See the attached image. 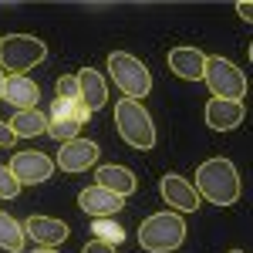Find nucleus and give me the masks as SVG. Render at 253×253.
<instances>
[{"mask_svg":"<svg viewBox=\"0 0 253 253\" xmlns=\"http://www.w3.org/2000/svg\"><path fill=\"white\" fill-rule=\"evenodd\" d=\"M236 14L247 20V24H253V3L250 0H240V3H236Z\"/></svg>","mask_w":253,"mask_h":253,"instance_id":"nucleus-26","label":"nucleus"},{"mask_svg":"<svg viewBox=\"0 0 253 253\" xmlns=\"http://www.w3.org/2000/svg\"><path fill=\"white\" fill-rule=\"evenodd\" d=\"M230 253H243V250H230Z\"/></svg>","mask_w":253,"mask_h":253,"instance_id":"nucleus-31","label":"nucleus"},{"mask_svg":"<svg viewBox=\"0 0 253 253\" xmlns=\"http://www.w3.org/2000/svg\"><path fill=\"white\" fill-rule=\"evenodd\" d=\"M14 128L7 125V122H0V149H10V142H14Z\"/></svg>","mask_w":253,"mask_h":253,"instance_id":"nucleus-25","label":"nucleus"},{"mask_svg":"<svg viewBox=\"0 0 253 253\" xmlns=\"http://www.w3.org/2000/svg\"><path fill=\"white\" fill-rule=\"evenodd\" d=\"M115 128L118 135L125 138L132 149H152L156 145V122L145 112L142 101H132V98H118L115 105Z\"/></svg>","mask_w":253,"mask_h":253,"instance_id":"nucleus-2","label":"nucleus"},{"mask_svg":"<svg viewBox=\"0 0 253 253\" xmlns=\"http://www.w3.org/2000/svg\"><path fill=\"white\" fill-rule=\"evenodd\" d=\"M159 193L172 206V213H196L199 210V189H196V182H186L182 175H162Z\"/></svg>","mask_w":253,"mask_h":253,"instance_id":"nucleus-8","label":"nucleus"},{"mask_svg":"<svg viewBox=\"0 0 253 253\" xmlns=\"http://www.w3.org/2000/svg\"><path fill=\"white\" fill-rule=\"evenodd\" d=\"M34 253H58V250H54V247H38Z\"/></svg>","mask_w":253,"mask_h":253,"instance_id":"nucleus-28","label":"nucleus"},{"mask_svg":"<svg viewBox=\"0 0 253 253\" xmlns=\"http://www.w3.org/2000/svg\"><path fill=\"white\" fill-rule=\"evenodd\" d=\"M203 81L210 84L213 98L243 101V95H247V75L226 58H210L206 61V75H203Z\"/></svg>","mask_w":253,"mask_h":253,"instance_id":"nucleus-6","label":"nucleus"},{"mask_svg":"<svg viewBox=\"0 0 253 253\" xmlns=\"http://www.w3.org/2000/svg\"><path fill=\"white\" fill-rule=\"evenodd\" d=\"M250 61H253V44H250Z\"/></svg>","mask_w":253,"mask_h":253,"instance_id":"nucleus-30","label":"nucleus"},{"mask_svg":"<svg viewBox=\"0 0 253 253\" xmlns=\"http://www.w3.org/2000/svg\"><path fill=\"white\" fill-rule=\"evenodd\" d=\"M78 81H81V105L91 108V115H95L98 108L108 101V84H105V78L98 75L95 68H81Z\"/></svg>","mask_w":253,"mask_h":253,"instance_id":"nucleus-16","label":"nucleus"},{"mask_svg":"<svg viewBox=\"0 0 253 253\" xmlns=\"http://www.w3.org/2000/svg\"><path fill=\"white\" fill-rule=\"evenodd\" d=\"M78 206L88 216L101 219V216L122 213L125 199H122V196H115V193H108V189H101V186H88V189H81V193H78Z\"/></svg>","mask_w":253,"mask_h":253,"instance_id":"nucleus-12","label":"nucleus"},{"mask_svg":"<svg viewBox=\"0 0 253 253\" xmlns=\"http://www.w3.org/2000/svg\"><path fill=\"white\" fill-rule=\"evenodd\" d=\"M24 226H20L14 216H7L3 210H0V250L7 253H20L24 250Z\"/></svg>","mask_w":253,"mask_h":253,"instance_id":"nucleus-18","label":"nucleus"},{"mask_svg":"<svg viewBox=\"0 0 253 253\" xmlns=\"http://www.w3.org/2000/svg\"><path fill=\"white\" fill-rule=\"evenodd\" d=\"M186 240V219L179 213H152L142 226H138V247L152 253H169L175 247H182Z\"/></svg>","mask_w":253,"mask_h":253,"instance_id":"nucleus-3","label":"nucleus"},{"mask_svg":"<svg viewBox=\"0 0 253 253\" xmlns=\"http://www.w3.org/2000/svg\"><path fill=\"white\" fill-rule=\"evenodd\" d=\"M206 54L199 47H172L169 51V71L186 81H199L206 75Z\"/></svg>","mask_w":253,"mask_h":253,"instance_id":"nucleus-13","label":"nucleus"},{"mask_svg":"<svg viewBox=\"0 0 253 253\" xmlns=\"http://www.w3.org/2000/svg\"><path fill=\"white\" fill-rule=\"evenodd\" d=\"M81 253H115V247L112 243H101V240H88Z\"/></svg>","mask_w":253,"mask_h":253,"instance_id":"nucleus-24","label":"nucleus"},{"mask_svg":"<svg viewBox=\"0 0 253 253\" xmlns=\"http://www.w3.org/2000/svg\"><path fill=\"white\" fill-rule=\"evenodd\" d=\"M54 159L44 156V152H17L10 159V172L20 179V186H38V182H47L51 172H54Z\"/></svg>","mask_w":253,"mask_h":253,"instance_id":"nucleus-7","label":"nucleus"},{"mask_svg":"<svg viewBox=\"0 0 253 253\" xmlns=\"http://www.w3.org/2000/svg\"><path fill=\"white\" fill-rule=\"evenodd\" d=\"M20 193V179L10 172V166H0V199H14Z\"/></svg>","mask_w":253,"mask_h":253,"instance_id":"nucleus-22","label":"nucleus"},{"mask_svg":"<svg viewBox=\"0 0 253 253\" xmlns=\"http://www.w3.org/2000/svg\"><path fill=\"white\" fill-rule=\"evenodd\" d=\"M196 189L213 206H233L240 199V172H236L233 162L223 156L206 159L196 169Z\"/></svg>","mask_w":253,"mask_h":253,"instance_id":"nucleus-1","label":"nucleus"},{"mask_svg":"<svg viewBox=\"0 0 253 253\" xmlns=\"http://www.w3.org/2000/svg\"><path fill=\"white\" fill-rule=\"evenodd\" d=\"M98 142H91V138H75V142H64L58 149V162L64 172H84V169H91L98 162Z\"/></svg>","mask_w":253,"mask_h":253,"instance_id":"nucleus-9","label":"nucleus"},{"mask_svg":"<svg viewBox=\"0 0 253 253\" xmlns=\"http://www.w3.org/2000/svg\"><path fill=\"white\" fill-rule=\"evenodd\" d=\"M44 58H47V44L41 38H31V34H7V38H0V64L10 75H24L34 64H41Z\"/></svg>","mask_w":253,"mask_h":253,"instance_id":"nucleus-5","label":"nucleus"},{"mask_svg":"<svg viewBox=\"0 0 253 253\" xmlns=\"http://www.w3.org/2000/svg\"><path fill=\"white\" fill-rule=\"evenodd\" d=\"M81 105V101H78ZM75 101H64V98H54V105H51V122H61V118H75V108H78Z\"/></svg>","mask_w":253,"mask_h":253,"instance_id":"nucleus-23","label":"nucleus"},{"mask_svg":"<svg viewBox=\"0 0 253 253\" xmlns=\"http://www.w3.org/2000/svg\"><path fill=\"white\" fill-rule=\"evenodd\" d=\"M91 233H95V240H101V243H122L125 240V230L118 226L115 219H108V216H101V219H95L91 223Z\"/></svg>","mask_w":253,"mask_h":253,"instance_id":"nucleus-19","label":"nucleus"},{"mask_svg":"<svg viewBox=\"0 0 253 253\" xmlns=\"http://www.w3.org/2000/svg\"><path fill=\"white\" fill-rule=\"evenodd\" d=\"M3 88H7V78H3V71H0V98H3Z\"/></svg>","mask_w":253,"mask_h":253,"instance_id":"nucleus-29","label":"nucleus"},{"mask_svg":"<svg viewBox=\"0 0 253 253\" xmlns=\"http://www.w3.org/2000/svg\"><path fill=\"white\" fill-rule=\"evenodd\" d=\"M247 118V108L243 101H226V98H210L206 101V125L213 132H233L243 125Z\"/></svg>","mask_w":253,"mask_h":253,"instance_id":"nucleus-10","label":"nucleus"},{"mask_svg":"<svg viewBox=\"0 0 253 253\" xmlns=\"http://www.w3.org/2000/svg\"><path fill=\"white\" fill-rule=\"evenodd\" d=\"M41 98V88L38 81H31L27 75H10L7 78V88H3V101L10 105V108H20V112H27V108H34Z\"/></svg>","mask_w":253,"mask_h":253,"instance_id":"nucleus-15","label":"nucleus"},{"mask_svg":"<svg viewBox=\"0 0 253 253\" xmlns=\"http://www.w3.org/2000/svg\"><path fill=\"white\" fill-rule=\"evenodd\" d=\"M108 75H112V81L122 88V95L132 98V101H138V98H145L152 91V75H149V68L138 58L125 54V51H112V54H108Z\"/></svg>","mask_w":253,"mask_h":253,"instance_id":"nucleus-4","label":"nucleus"},{"mask_svg":"<svg viewBox=\"0 0 253 253\" xmlns=\"http://www.w3.org/2000/svg\"><path fill=\"white\" fill-rule=\"evenodd\" d=\"M54 88H58V98H64V101H75V105L81 101V81H78V75H61V78L54 81Z\"/></svg>","mask_w":253,"mask_h":253,"instance_id":"nucleus-21","label":"nucleus"},{"mask_svg":"<svg viewBox=\"0 0 253 253\" xmlns=\"http://www.w3.org/2000/svg\"><path fill=\"white\" fill-rule=\"evenodd\" d=\"M24 233L31 236L34 243H41V247H54L58 250V243H64L71 230H68V223H61L54 216H27Z\"/></svg>","mask_w":253,"mask_h":253,"instance_id":"nucleus-11","label":"nucleus"},{"mask_svg":"<svg viewBox=\"0 0 253 253\" xmlns=\"http://www.w3.org/2000/svg\"><path fill=\"white\" fill-rule=\"evenodd\" d=\"M78 122H75V118H61V122H51V125H47V135L51 138H58L61 145H64V142H75V138H78Z\"/></svg>","mask_w":253,"mask_h":253,"instance_id":"nucleus-20","label":"nucleus"},{"mask_svg":"<svg viewBox=\"0 0 253 253\" xmlns=\"http://www.w3.org/2000/svg\"><path fill=\"white\" fill-rule=\"evenodd\" d=\"M88 118H91V108H84V105H78V108H75V122H88Z\"/></svg>","mask_w":253,"mask_h":253,"instance_id":"nucleus-27","label":"nucleus"},{"mask_svg":"<svg viewBox=\"0 0 253 253\" xmlns=\"http://www.w3.org/2000/svg\"><path fill=\"white\" fill-rule=\"evenodd\" d=\"M47 125H51V118L38 112V108H27V112H17V115L10 118V128H14V135L17 138H34V135H44L47 132Z\"/></svg>","mask_w":253,"mask_h":253,"instance_id":"nucleus-17","label":"nucleus"},{"mask_svg":"<svg viewBox=\"0 0 253 253\" xmlns=\"http://www.w3.org/2000/svg\"><path fill=\"white\" fill-rule=\"evenodd\" d=\"M95 186H101V189H108V193L115 196H132L138 189V179L132 169H125V166H98L95 169Z\"/></svg>","mask_w":253,"mask_h":253,"instance_id":"nucleus-14","label":"nucleus"}]
</instances>
